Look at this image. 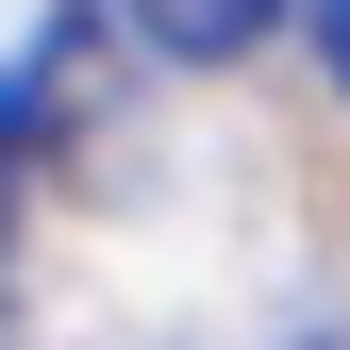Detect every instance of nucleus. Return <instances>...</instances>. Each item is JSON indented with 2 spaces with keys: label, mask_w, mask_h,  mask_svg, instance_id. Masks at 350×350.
<instances>
[{
  "label": "nucleus",
  "mask_w": 350,
  "mask_h": 350,
  "mask_svg": "<svg viewBox=\"0 0 350 350\" xmlns=\"http://www.w3.org/2000/svg\"><path fill=\"white\" fill-rule=\"evenodd\" d=\"M67 83H83L67 51H33V67H0V217H17V184H33V117H51Z\"/></svg>",
  "instance_id": "2"
},
{
  "label": "nucleus",
  "mask_w": 350,
  "mask_h": 350,
  "mask_svg": "<svg viewBox=\"0 0 350 350\" xmlns=\"http://www.w3.org/2000/svg\"><path fill=\"white\" fill-rule=\"evenodd\" d=\"M267 17H284V0H134V33H150L167 67H234V51H267Z\"/></svg>",
  "instance_id": "1"
},
{
  "label": "nucleus",
  "mask_w": 350,
  "mask_h": 350,
  "mask_svg": "<svg viewBox=\"0 0 350 350\" xmlns=\"http://www.w3.org/2000/svg\"><path fill=\"white\" fill-rule=\"evenodd\" d=\"M317 51H334V83H350V0H317Z\"/></svg>",
  "instance_id": "3"
}]
</instances>
